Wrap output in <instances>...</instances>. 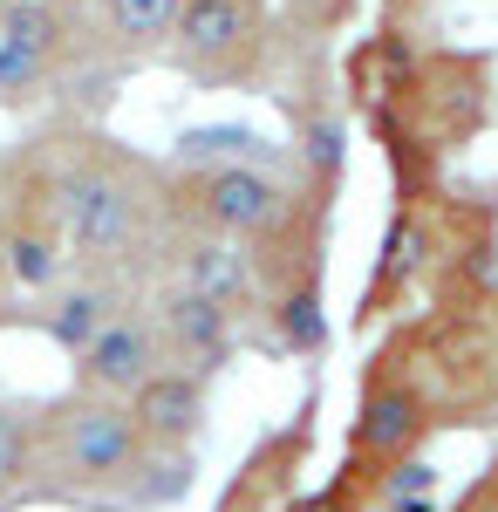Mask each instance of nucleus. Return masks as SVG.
<instances>
[{
  "instance_id": "ddd939ff",
  "label": "nucleus",
  "mask_w": 498,
  "mask_h": 512,
  "mask_svg": "<svg viewBox=\"0 0 498 512\" xmlns=\"http://www.w3.org/2000/svg\"><path fill=\"white\" fill-rule=\"evenodd\" d=\"M48 76H55V55L21 48V41H0V103H28V96H41Z\"/></svg>"
},
{
  "instance_id": "2eb2a0df",
  "label": "nucleus",
  "mask_w": 498,
  "mask_h": 512,
  "mask_svg": "<svg viewBox=\"0 0 498 512\" xmlns=\"http://www.w3.org/2000/svg\"><path fill=\"white\" fill-rule=\"evenodd\" d=\"M21 472H28V424L0 410V485H14Z\"/></svg>"
},
{
  "instance_id": "f8f14e48",
  "label": "nucleus",
  "mask_w": 498,
  "mask_h": 512,
  "mask_svg": "<svg viewBox=\"0 0 498 512\" xmlns=\"http://www.w3.org/2000/svg\"><path fill=\"white\" fill-rule=\"evenodd\" d=\"M410 437H417V403L403 390L376 396V403L362 410V444H369V451H403Z\"/></svg>"
},
{
  "instance_id": "20e7f679",
  "label": "nucleus",
  "mask_w": 498,
  "mask_h": 512,
  "mask_svg": "<svg viewBox=\"0 0 498 512\" xmlns=\"http://www.w3.org/2000/svg\"><path fill=\"white\" fill-rule=\"evenodd\" d=\"M171 41H178V62H192V69L226 62L232 48L253 41V0H185Z\"/></svg>"
},
{
  "instance_id": "9b49d317",
  "label": "nucleus",
  "mask_w": 498,
  "mask_h": 512,
  "mask_svg": "<svg viewBox=\"0 0 498 512\" xmlns=\"http://www.w3.org/2000/svg\"><path fill=\"white\" fill-rule=\"evenodd\" d=\"M0 253H7V274L21 280V287H55V274H62L55 239L35 233V226H14V233L0 239Z\"/></svg>"
},
{
  "instance_id": "0eeeda50",
  "label": "nucleus",
  "mask_w": 498,
  "mask_h": 512,
  "mask_svg": "<svg viewBox=\"0 0 498 512\" xmlns=\"http://www.w3.org/2000/svg\"><path fill=\"white\" fill-rule=\"evenodd\" d=\"M164 335L192 355H226V301H205L198 287L164 301Z\"/></svg>"
},
{
  "instance_id": "4468645a",
  "label": "nucleus",
  "mask_w": 498,
  "mask_h": 512,
  "mask_svg": "<svg viewBox=\"0 0 498 512\" xmlns=\"http://www.w3.org/2000/svg\"><path fill=\"white\" fill-rule=\"evenodd\" d=\"M0 41H21V48H41V55H62V21L48 0H14L0 14Z\"/></svg>"
},
{
  "instance_id": "dca6fc26",
  "label": "nucleus",
  "mask_w": 498,
  "mask_h": 512,
  "mask_svg": "<svg viewBox=\"0 0 498 512\" xmlns=\"http://www.w3.org/2000/svg\"><path fill=\"white\" fill-rule=\"evenodd\" d=\"M96 328H103V301H96V294H76V301H69V315L55 321V335H62V342H89Z\"/></svg>"
},
{
  "instance_id": "f257e3e1",
  "label": "nucleus",
  "mask_w": 498,
  "mask_h": 512,
  "mask_svg": "<svg viewBox=\"0 0 498 512\" xmlns=\"http://www.w3.org/2000/svg\"><path fill=\"white\" fill-rule=\"evenodd\" d=\"M198 212L212 233H267L287 212V192L267 164H205L198 171Z\"/></svg>"
},
{
  "instance_id": "f3484780",
  "label": "nucleus",
  "mask_w": 498,
  "mask_h": 512,
  "mask_svg": "<svg viewBox=\"0 0 498 512\" xmlns=\"http://www.w3.org/2000/svg\"><path fill=\"white\" fill-rule=\"evenodd\" d=\"M301 144H307V164H314V171H335V158H342V130H335V123H307L301 130Z\"/></svg>"
},
{
  "instance_id": "f03ea898",
  "label": "nucleus",
  "mask_w": 498,
  "mask_h": 512,
  "mask_svg": "<svg viewBox=\"0 0 498 512\" xmlns=\"http://www.w3.org/2000/svg\"><path fill=\"white\" fill-rule=\"evenodd\" d=\"M62 219H69L76 246H89V253H123L137 239V198H130V185L116 171L89 164L76 178H62Z\"/></svg>"
},
{
  "instance_id": "423d86ee",
  "label": "nucleus",
  "mask_w": 498,
  "mask_h": 512,
  "mask_svg": "<svg viewBox=\"0 0 498 512\" xmlns=\"http://www.w3.org/2000/svg\"><path fill=\"white\" fill-rule=\"evenodd\" d=\"M82 369H89V383H103V390H137V383L157 369V349H151L144 328L103 321V328L82 342Z\"/></svg>"
},
{
  "instance_id": "39448f33",
  "label": "nucleus",
  "mask_w": 498,
  "mask_h": 512,
  "mask_svg": "<svg viewBox=\"0 0 498 512\" xmlns=\"http://www.w3.org/2000/svg\"><path fill=\"white\" fill-rule=\"evenodd\" d=\"M130 417H137L144 437H192L198 417H205V390H198V376H185V369H151L130 390Z\"/></svg>"
},
{
  "instance_id": "1a4fd4ad",
  "label": "nucleus",
  "mask_w": 498,
  "mask_h": 512,
  "mask_svg": "<svg viewBox=\"0 0 498 512\" xmlns=\"http://www.w3.org/2000/svg\"><path fill=\"white\" fill-rule=\"evenodd\" d=\"M246 253H232V246H219V239H205V246H192L185 253V287H198L205 301H239L246 294Z\"/></svg>"
},
{
  "instance_id": "9d476101",
  "label": "nucleus",
  "mask_w": 498,
  "mask_h": 512,
  "mask_svg": "<svg viewBox=\"0 0 498 512\" xmlns=\"http://www.w3.org/2000/svg\"><path fill=\"white\" fill-rule=\"evenodd\" d=\"M178 164H267V144L253 130H185Z\"/></svg>"
},
{
  "instance_id": "6e6552de",
  "label": "nucleus",
  "mask_w": 498,
  "mask_h": 512,
  "mask_svg": "<svg viewBox=\"0 0 498 512\" xmlns=\"http://www.w3.org/2000/svg\"><path fill=\"white\" fill-rule=\"evenodd\" d=\"M178 7L185 0H103V28H110L123 48H157L178 28Z\"/></svg>"
},
{
  "instance_id": "7ed1b4c3",
  "label": "nucleus",
  "mask_w": 498,
  "mask_h": 512,
  "mask_svg": "<svg viewBox=\"0 0 498 512\" xmlns=\"http://www.w3.org/2000/svg\"><path fill=\"white\" fill-rule=\"evenodd\" d=\"M137 444H144V431H137V417L130 410H116V403H82V410H69V465L89 478H116L137 465Z\"/></svg>"
}]
</instances>
